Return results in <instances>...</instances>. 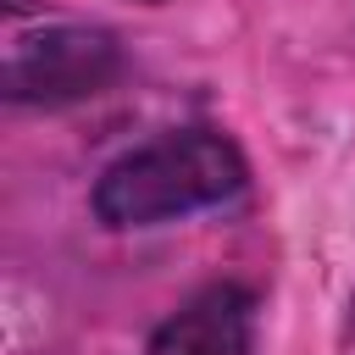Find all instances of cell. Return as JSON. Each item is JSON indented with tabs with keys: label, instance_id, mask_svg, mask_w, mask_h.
<instances>
[{
	"label": "cell",
	"instance_id": "obj_1",
	"mask_svg": "<svg viewBox=\"0 0 355 355\" xmlns=\"http://www.w3.org/2000/svg\"><path fill=\"white\" fill-rule=\"evenodd\" d=\"M244 189V155L216 128H172L122 150L94 178V216L105 227H161L222 205Z\"/></svg>",
	"mask_w": 355,
	"mask_h": 355
},
{
	"label": "cell",
	"instance_id": "obj_2",
	"mask_svg": "<svg viewBox=\"0 0 355 355\" xmlns=\"http://www.w3.org/2000/svg\"><path fill=\"white\" fill-rule=\"evenodd\" d=\"M122 78V44L89 22H50L17 33L0 67V89L11 105H78L105 94Z\"/></svg>",
	"mask_w": 355,
	"mask_h": 355
},
{
	"label": "cell",
	"instance_id": "obj_3",
	"mask_svg": "<svg viewBox=\"0 0 355 355\" xmlns=\"http://www.w3.org/2000/svg\"><path fill=\"white\" fill-rule=\"evenodd\" d=\"M144 355H255V294L239 283L200 288L150 333Z\"/></svg>",
	"mask_w": 355,
	"mask_h": 355
},
{
	"label": "cell",
	"instance_id": "obj_4",
	"mask_svg": "<svg viewBox=\"0 0 355 355\" xmlns=\"http://www.w3.org/2000/svg\"><path fill=\"white\" fill-rule=\"evenodd\" d=\"M144 6H155V0H144Z\"/></svg>",
	"mask_w": 355,
	"mask_h": 355
}]
</instances>
